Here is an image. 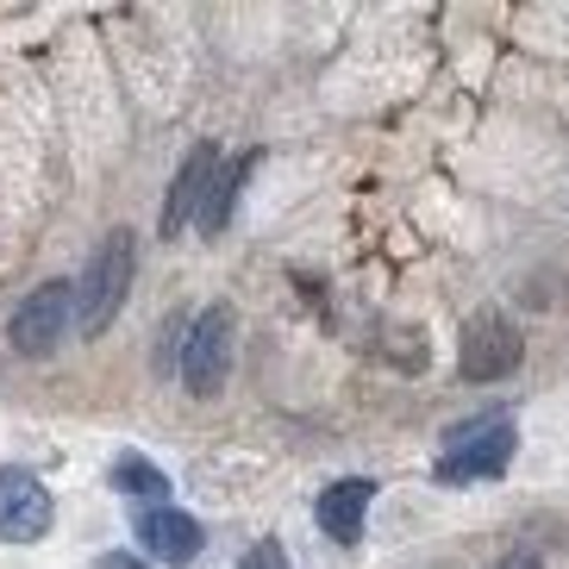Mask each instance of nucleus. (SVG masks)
Wrapping results in <instances>:
<instances>
[{
	"label": "nucleus",
	"mask_w": 569,
	"mask_h": 569,
	"mask_svg": "<svg viewBox=\"0 0 569 569\" xmlns=\"http://www.w3.org/2000/svg\"><path fill=\"white\" fill-rule=\"evenodd\" d=\"M44 532H51V488L32 469H0V538L32 545Z\"/></svg>",
	"instance_id": "39448f33"
},
{
	"label": "nucleus",
	"mask_w": 569,
	"mask_h": 569,
	"mask_svg": "<svg viewBox=\"0 0 569 569\" xmlns=\"http://www.w3.org/2000/svg\"><path fill=\"white\" fill-rule=\"evenodd\" d=\"M369 501H376V488L357 482V476H351V482H332L326 495H319V532L338 538V545H357V538H363Z\"/></svg>",
	"instance_id": "1a4fd4ad"
},
{
	"label": "nucleus",
	"mask_w": 569,
	"mask_h": 569,
	"mask_svg": "<svg viewBox=\"0 0 569 569\" xmlns=\"http://www.w3.org/2000/svg\"><path fill=\"white\" fill-rule=\"evenodd\" d=\"M132 238L113 232L101 238V251L88 257L82 282H76V326H82V338H101L107 326L119 319V307H126V295H132Z\"/></svg>",
	"instance_id": "f257e3e1"
},
{
	"label": "nucleus",
	"mask_w": 569,
	"mask_h": 569,
	"mask_svg": "<svg viewBox=\"0 0 569 569\" xmlns=\"http://www.w3.org/2000/svg\"><path fill=\"white\" fill-rule=\"evenodd\" d=\"M69 319H76V288L69 282H44V288H32L26 301H19V313H13V351H26V357H51L57 345H63V332H69Z\"/></svg>",
	"instance_id": "7ed1b4c3"
},
{
	"label": "nucleus",
	"mask_w": 569,
	"mask_h": 569,
	"mask_svg": "<svg viewBox=\"0 0 569 569\" xmlns=\"http://www.w3.org/2000/svg\"><path fill=\"white\" fill-rule=\"evenodd\" d=\"M238 569H288V557H282V545H276V538H263V545H251V557H244Z\"/></svg>",
	"instance_id": "f8f14e48"
},
{
	"label": "nucleus",
	"mask_w": 569,
	"mask_h": 569,
	"mask_svg": "<svg viewBox=\"0 0 569 569\" xmlns=\"http://www.w3.org/2000/svg\"><path fill=\"white\" fill-rule=\"evenodd\" d=\"M113 488L119 495H132V501H169V476L157 463H144V457H119L113 463Z\"/></svg>",
	"instance_id": "9d476101"
},
{
	"label": "nucleus",
	"mask_w": 569,
	"mask_h": 569,
	"mask_svg": "<svg viewBox=\"0 0 569 569\" xmlns=\"http://www.w3.org/2000/svg\"><path fill=\"white\" fill-rule=\"evenodd\" d=\"M94 569H144V563H138V557H119V551H113V557H101Z\"/></svg>",
	"instance_id": "4468645a"
},
{
	"label": "nucleus",
	"mask_w": 569,
	"mask_h": 569,
	"mask_svg": "<svg viewBox=\"0 0 569 569\" xmlns=\"http://www.w3.org/2000/svg\"><path fill=\"white\" fill-rule=\"evenodd\" d=\"M495 569H545V563H538L532 551H513V557H501V563H495Z\"/></svg>",
	"instance_id": "ddd939ff"
},
{
	"label": "nucleus",
	"mask_w": 569,
	"mask_h": 569,
	"mask_svg": "<svg viewBox=\"0 0 569 569\" xmlns=\"http://www.w3.org/2000/svg\"><path fill=\"white\" fill-rule=\"evenodd\" d=\"M244 169H251V157H238L232 176H213V188H207V207H201V232H226V219H232V201H238V182H244Z\"/></svg>",
	"instance_id": "9b49d317"
},
{
	"label": "nucleus",
	"mask_w": 569,
	"mask_h": 569,
	"mask_svg": "<svg viewBox=\"0 0 569 569\" xmlns=\"http://www.w3.org/2000/svg\"><path fill=\"white\" fill-rule=\"evenodd\" d=\"M226 369H232V313H226V307H207V313L194 319L188 345H182L188 395H219V388H226Z\"/></svg>",
	"instance_id": "20e7f679"
},
{
	"label": "nucleus",
	"mask_w": 569,
	"mask_h": 569,
	"mask_svg": "<svg viewBox=\"0 0 569 569\" xmlns=\"http://www.w3.org/2000/svg\"><path fill=\"white\" fill-rule=\"evenodd\" d=\"M513 369H519L513 319H501V313L469 319V332H463V382H501V376H513Z\"/></svg>",
	"instance_id": "423d86ee"
},
{
	"label": "nucleus",
	"mask_w": 569,
	"mask_h": 569,
	"mask_svg": "<svg viewBox=\"0 0 569 569\" xmlns=\"http://www.w3.org/2000/svg\"><path fill=\"white\" fill-rule=\"evenodd\" d=\"M213 176H219V151H213V144H194V157L182 163V176L169 182V201H163V238H176V232L188 226V219H201Z\"/></svg>",
	"instance_id": "6e6552de"
},
{
	"label": "nucleus",
	"mask_w": 569,
	"mask_h": 569,
	"mask_svg": "<svg viewBox=\"0 0 569 569\" xmlns=\"http://www.w3.org/2000/svg\"><path fill=\"white\" fill-rule=\"evenodd\" d=\"M138 545H144L157 563L188 569L201 557V526L188 513H176V507H144V513H138Z\"/></svg>",
	"instance_id": "0eeeda50"
},
{
	"label": "nucleus",
	"mask_w": 569,
	"mask_h": 569,
	"mask_svg": "<svg viewBox=\"0 0 569 569\" xmlns=\"http://www.w3.org/2000/svg\"><path fill=\"white\" fill-rule=\"evenodd\" d=\"M513 463V426L501 413L476 419V426H457L445 438V457H438V482H488Z\"/></svg>",
	"instance_id": "f03ea898"
}]
</instances>
